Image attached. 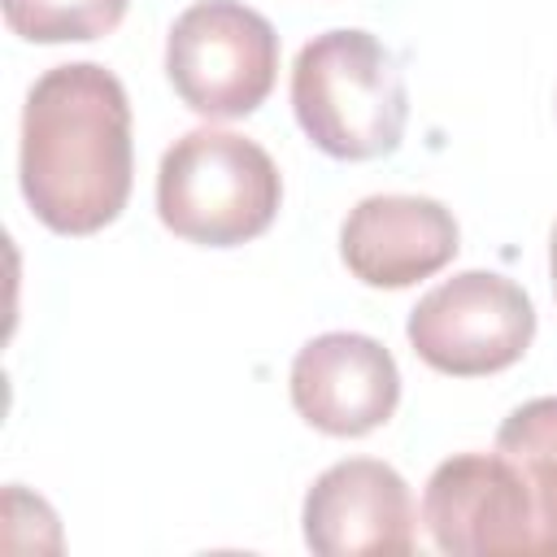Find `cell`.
I'll return each instance as SVG.
<instances>
[{"label": "cell", "mask_w": 557, "mask_h": 557, "mask_svg": "<svg viewBox=\"0 0 557 557\" xmlns=\"http://www.w3.org/2000/svg\"><path fill=\"white\" fill-rule=\"evenodd\" d=\"M131 100L96 61L52 65L22 104L17 178L30 213L57 235H96L131 196Z\"/></svg>", "instance_id": "6da1fadb"}, {"label": "cell", "mask_w": 557, "mask_h": 557, "mask_svg": "<svg viewBox=\"0 0 557 557\" xmlns=\"http://www.w3.org/2000/svg\"><path fill=\"white\" fill-rule=\"evenodd\" d=\"M292 109L313 148L335 161H374L400 148L409 91L383 39L357 26L313 35L292 65Z\"/></svg>", "instance_id": "7a4b0ae2"}, {"label": "cell", "mask_w": 557, "mask_h": 557, "mask_svg": "<svg viewBox=\"0 0 557 557\" xmlns=\"http://www.w3.org/2000/svg\"><path fill=\"white\" fill-rule=\"evenodd\" d=\"M283 205L274 157L235 131H187L157 165L161 222L205 248H235L270 231Z\"/></svg>", "instance_id": "3957f363"}, {"label": "cell", "mask_w": 557, "mask_h": 557, "mask_svg": "<svg viewBox=\"0 0 557 557\" xmlns=\"http://www.w3.org/2000/svg\"><path fill=\"white\" fill-rule=\"evenodd\" d=\"M165 74L191 113L248 117L274 87L278 35L270 17L239 0H196L165 35Z\"/></svg>", "instance_id": "277c9868"}, {"label": "cell", "mask_w": 557, "mask_h": 557, "mask_svg": "<svg viewBox=\"0 0 557 557\" xmlns=\"http://www.w3.org/2000/svg\"><path fill=\"white\" fill-rule=\"evenodd\" d=\"M405 335L431 370L479 379L522 361L535 339V305L496 270H461L409 309Z\"/></svg>", "instance_id": "5b68a950"}, {"label": "cell", "mask_w": 557, "mask_h": 557, "mask_svg": "<svg viewBox=\"0 0 557 557\" xmlns=\"http://www.w3.org/2000/svg\"><path fill=\"white\" fill-rule=\"evenodd\" d=\"M422 522L440 553L492 557V553H535L540 518L522 470L500 453H457L440 461L422 492Z\"/></svg>", "instance_id": "8992f818"}, {"label": "cell", "mask_w": 557, "mask_h": 557, "mask_svg": "<svg viewBox=\"0 0 557 557\" xmlns=\"http://www.w3.org/2000/svg\"><path fill=\"white\" fill-rule=\"evenodd\" d=\"M287 392L296 413L339 440H357L379 431L400 405V370L396 357L361 331H326L313 335L287 374Z\"/></svg>", "instance_id": "52a82bcc"}, {"label": "cell", "mask_w": 557, "mask_h": 557, "mask_svg": "<svg viewBox=\"0 0 557 557\" xmlns=\"http://www.w3.org/2000/svg\"><path fill=\"white\" fill-rule=\"evenodd\" d=\"M300 527L305 544L322 557L409 553L418 540V509L396 466L379 457H348L313 479Z\"/></svg>", "instance_id": "ba28073f"}, {"label": "cell", "mask_w": 557, "mask_h": 557, "mask_svg": "<svg viewBox=\"0 0 557 557\" xmlns=\"http://www.w3.org/2000/svg\"><path fill=\"white\" fill-rule=\"evenodd\" d=\"M461 248L457 218L431 196H366L339 226V257L366 287H409L440 274Z\"/></svg>", "instance_id": "9c48e42d"}, {"label": "cell", "mask_w": 557, "mask_h": 557, "mask_svg": "<svg viewBox=\"0 0 557 557\" xmlns=\"http://www.w3.org/2000/svg\"><path fill=\"white\" fill-rule=\"evenodd\" d=\"M496 448L522 470L535 496L540 557H557V396H535L518 405L500 422Z\"/></svg>", "instance_id": "30bf717a"}, {"label": "cell", "mask_w": 557, "mask_h": 557, "mask_svg": "<svg viewBox=\"0 0 557 557\" xmlns=\"http://www.w3.org/2000/svg\"><path fill=\"white\" fill-rule=\"evenodd\" d=\"M13 35L30 44H83L117 30L131 0H0Z\"/></svg>", "instance_id": "8fae6325"}, {"label": "cell", "mask_w": 557, "mask_h": 557, "mask_svg": "<svg viewBox=\"0 0 557 557\" xmlns=\"http://www.w3.org/2000/svg\"><path fill=\"white\" fill-rule=\"evenodd\" d=\"M548 274H553V296H557V222H553V235H548Z\"/></svg>", "instance_id": "7c38bea8"}]
</instances>
